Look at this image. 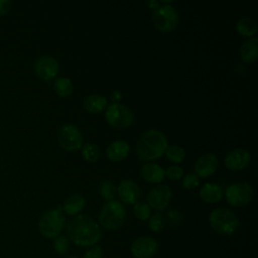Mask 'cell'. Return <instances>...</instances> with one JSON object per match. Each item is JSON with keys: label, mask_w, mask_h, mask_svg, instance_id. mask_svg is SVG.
<instances>
[{"label": "cell", "mask_w": 258, "mask_h": 258, "mask_svg": "<svg viewBox=\"0 0 258 258\" xmlns=\"http://www.w3.org/2000/svg\"><path fill=\"white\" fill-rule=\"evenodd\" d=\"M224 162L231 170H241L249 164L250 153L243 148L233 149L226 154Z\"/></svg>", "instance_id": "14"}, {"label": "cell", "mask_w": 258, "mask_h": 258, "mask_svg": "<svg viewBox=\"0 0 258 258\" xmlns=\"http://www.w3.org/2000/svg\"><path fill=\"white\" fill-rule=\"evenodd\" d=\"M240 56L243 60L251 62L258 56V37L252 36L246 39L240 46Z\"/></svg>", "instance_id": "19"}, {"label": "cell", "mask_w": 258, "mask_h": 258, "mask_svg": "<svg viewBox=\"0 0 258 258\" xmlns=\"http://www.w3.org/2000/svg\"><path fill=\"white\" fill-rule=\"evenodd\" d=\"M199 182L200 179L196 173H187L182 178V186L187 189L196 187L197 185H199Z\"/></svg>", "instance_id": "31"}, {"label": "cell", "mask_w": 258, "mask_h": 258, "mask_svg": "<svg viewBox=\"0 0 258 258\" xmlns=\"http://www.w3.org/2000/svg\"><path fill=\"white\" fill-rule=\"evenodd\" d=\"M67 237L80 247L95 246L102 237L100 226L86 215H77L67 224Z\"/></svg>", "instance_id": "1"}, {"label": "cell", "mask_w": 258, "mask_h": 258, "mask_svg": "<svg viewBox=\"0 0 258 258\" xmlns=\"http://www.w3.org/2000/svg\"><path fill=\"white\" fill-rule=\"evenodd\" d=\"M166 147L165 135L157 129H149L140 135L136 143V152L140 159L148 161L160 157Z\"/></svg>", "instance_id": "2"}, {"label": "cell", "mask_w": 258, "mask_h": 258, "mask_svg": "<svg viewBox=\"0 0 258 258\" xmlns=\"http://www.w3.org/2000/svg\"><path fill=\"white\" fill-rule=\"evenodd\" d=\"M171 189L166 184H158L153 186L147 194L148 206L156 211L164 210L170 201Z\"/></svg>", "instance_id": "10"}, {"label": "cell", "mask_w": 258, "mask_h": 258, "mask_svg": "<svg viewBox=\"0 0 258 258\" xmlns=\"http://www.w3.org/2000/svg\"><path fill=\"white\" fill-rule=\"evenodd\" d=\"M223 188L215 182H207L200 189V197L203 201L209 204L219 202L223 197Z\"/></svg>", "instance_id": "16"}, {"label": "cell", "mask_w": 258, "mask_h": 258, "mask_svg": "<svg viewBox=\"0 0 258 258\" xmlns=\"http://www.w3.org/2000/svg\"><path fill=\"white\" fill-rule=\"evenodd\" d=\"M66 225V217L62 213V207L51 209L44 212L38 221V230L40 234L48 239H54L60 235Z\"/></svg>", "instance_id": "3"}, {"label": "cell", "mask_w": 258, "mask_h": 258, "mask_svg": "<svg viewBox=\"0 0 258 258\" xmlns=\"http://www.w3.org/2000/svg\"><path fill=\"white\" fill-rule=\"evenodd\" d=\"M164 153L169 160H171L172 162H175V163L181 162L185 156L184 149L181 146L175 145V144L167 146Z\"/></svg>", "instance_id": "25"}, {"label": "cell", "mask_w": 258, "mask_h": 258, "mask_svg": "<svg viewBox=\"0 0 258 258\" xmlns=\"http://www.w3.org/2000/svg\"><path fill=\"white\" fill-rule=\"evenodd\" d=\"M105 117L108 123L116 128H126L133 122L131 110L120 103L109 105L105 112Z\"/></svg>", "instance_id": "8"}, {"label": "cell", "mask_w": 258, "mask_h": 258, "mask_svg": "<svg viewBox=\"0 0 258 258\" xmlns=\"http://www.w3.org/2000/svg\"><path fill=\"white\" fill-rule=\"evenodd\" d=\"M82 155L89 162H95L100 157L99 147L92 142H87L82 146Z\"/></svg>", "instance_id": "24"}, {"label": "cell", "mask_w": 258, "mask_h": 258, "mask_svg": "<svg viewBox=\"0 0 258 258\" xmlns=\"http://www.w3.org/2000/svg\"><path fill=\"white\" fill-rule=\"evenodd\" d=\"M237 31L244 36H252L257 32V22L253 17H241L236 24Z\"/></svg>", "instance_id": "22"}, {"label": "cell", "mask_w": 258, "mask_h": 258, "mask_svg": "<svg viewBox=\"0 0 258 258\" xmlns=\"http://www.w3.org/2000/svg\"><path fill=\"white\" fill-rule=\"evenodd\" d=\"M129 144L125 140H115L107 147V156L113 161L124 159L129 153Z\"/></svg>", "instance_id": "17"}, {"label": "cell", "mask_w": 258, "mask_h": 258, "mask_svg": "<svg viewBox=\"0 0 258 258\" xmlns=\"http://www.w3.org/2000/svg\"><path fill=\"white\" fill-rule=\"evenodd\" d=\"M141 174L143 178L149 182H160L164 179V169L157 163L148 162L141 167Z\"/></svg>", "instance_id": "18"}, {"label": "cell", "mask_w": 258, "mask_h": 258, "mask_svg": "<svg viewBox=\"0 0 258 258\" xmlns=\"http://www.w3.org/2000/svg\"><path fill=\"white\" fill-rule=\"evenodd\" d=\"M158 248L156 240L149 236H141L131 244V254L134 258H151L155 255Z\"/></svg>", "instance_id": "11"}, {"label": "cell", "mask_w": 258, "mask_h": 258, "mask_svg": "<svg viewBox=\"0 0 258 258\" xmlns=\"http://www.w3.org/2000/svg\"><path fill=\"white\" fill-rule=\"evenodd\" d=\"M178 19L177 11L170 4H159L152 13L154 26L162 32L173 30L178 23Z\"/></svg>", "instance_id": "6"}, {"label": "cell", "mask_w": 258, "mask_h": 258, "mask_svg": "<svg viewBox=\"0 0 258 258\" xmlns=\"http://www.w3.org/2000/svg\"><path fill=\"white\" fill-rule=\"evenodd\" d=\"M85 203L86 201L84 197H82L81 195H78V194L71 195L64 200L62 205V211H64V213L70 216L77 215L84 209Z\"/></svg>", "instance_id": "20"}, {"label": "cell", "mask_w": 258, "mask_h": 258, "mask_svg": "<svg viewBox=\"0 0 258 258\" xmlns=\"http://www.w3.org/2000/svg\"><path fill=\"white\" fill-rule=\"evenodd\" d=\"M117 192L121 201L128 205L138 203L141 194L137 183L131 179H124L120 181L117 187Z\"/></svg>", "instance_id": "13"}, {"label": "cell", "mask_w": 258, "mask_h": 258, "mask_svg": "<svg viewBox=\"0 0 258 258\" xmlns=\"http://www.w3.org/2000/svg\"><path fill=\"white\" fill-rule=\"evenodd\" d=\"M159 4H160V3L157 2V1H155V0H150V1L148 2V5H149L151 8H154V9H155Z\"/></svg>", "instance_id": "35"}, {"label": "cell", "mask_w": 258, "mask_h": 258, "mask_svg": "<svg viewBox=\"0 0 258 258\" xmlns=\"http://www.w3.org/2000/svg\"><path fill=\"white\" fill-rule=\"evenodd\" d=\"M70 245H71V241L67 236H63V235H58L53 240V249L59 255L67 254L70 249Z\"/></svg>", "instance_id": "28"}, {"label": "cell", "mask_w": 258, "mask_h": 258, "mask_svg": "<svg viewBox=\"0 0 258 258\" xmlns=\"http://www.w3.org/2000/svg\"><path fill=\"white\" fill-rule=\"evenodd\" d=\"M64 258H78V257H76V256H67Z\"/></svg>", "instance_id": "36"}, {"label": "cell", "mask_w": 258, "mask_h": 258, "mask_svg": "<svg viewBox=\"0 0 258 258\" xmlns=\"http://www.w3.org/2000/svg\"><path fill=\"white\" fill-rule=\"evenodd\" d=\"M125 218V207L116 200H112L104 204L99 213V223L106 230L118 229L124 223Z\"/></svg>", "instance_id": "5"}, {"label": "cell", "mask_w": 258, "mask_h": 258, "mask_svg": "<svg viewBox=\"0 0 258 258\" xmlns=\"http://www.w3.org/2000/svg\"><path fill=\"white\" fill-rule=\"evenodd\" d=\"M12 7L9 0H0V15H6Z\"/></svg>", "instance_id": "33"}, {"label": "cell", "mask_w": 258, "mask_h": 258, "mask_svg": "<svg viewBox=\"0 0 258 258\" xmlns=\"http://www.w3.org/2000/svg\"><path fill=\"white\" fill-rule=\"evenodd\" d=\"M164 172L169 179H173V180L179 179L183 175V169L178 165H170L166 168V170H164Z\"/></svg>", "instance_id": "30"}, {"label": "cell", "mask_w": 258, "mask_h": 258, "mask_svg": "<svg viewBox=\"0 0 258 258\" xmlns=\"http://www.w3.org/2000/svg\"><path fill=\"white\" fill-rule=\"evenodd\" d=\"M84 107L91 113H99L107 107V99L100 94H92L84 99Z\"/></svg>", "instance_id": "21"}, {"label": "cell", "mask_w": 258, "mask_h": 258, "mask_svg": "<svg viewBox=\"0 0 258 258\" xmlns=\"http://www.w3.org/2000/svg\"><path fill=\"white\" fill-rule=\"evenodd\" d=\"M227 202L234 207H243L251 202L254 189L248 182H234L225 191Z\"/></svg>", "instance_id": "7"}, {"label": "cell", "mask_w": 258, "mask_h": 258, "mask_svg": "<svg viewBox=\"0 0 258 258\" xmlns=\"http://www.w3.org/2000/svg\"><path fill=\"white\" fill-rule=\"evenodd\" d=\"M54 91L59 96H69L73 92V84L69 78L60 77L57 78L53 83Z\"/></svg>", "instance_id": "23"}, {"label": "cell", "mask_w": 258, "mask_h": 258, "mask_svg": "<svg viewBox=\"0 0 258 258\" xmlns=\"http://www.w3.org/2000/svg\"><path fill=\"white\" fill-rule=\"evenodd\" d=\"M111 98L114 101V103H118V101H120L121 98H122V94L118 90H115V91L112 92Z\"/></svg>", "instance_id": "34"}, {"label": "cell", "mask_w": 258, "mask_h": 258, "mask_svg": "<svg viewBox=\"0 0 258 258\" xmlns=\"http://www.w3.org/2000/svg\"><path fill=\"white\" fill-rule=\"evenodd\" d=\"M83 258H104V251L100 246H92L85 253Z\"/></svg>", "instance_id": "32"}, {"label": "cell", "mask_w": 258, "mask_h": 258, "mask_svg": "<svg viewBox=\"0 0 258 258\" xmlns=\"http://www.w3.org/2000/svg\"><path fill=\"white\" fill-rule=\"evenodd\" d=\"M117 188L113 181L111 180H103L100 184V194L102 198L106 201H112L116 195Z\"/></svg>", "instance_id": "26"}, {"label": "cell", "mask_w": 258, "mask_h": 258, "mask_svg": "<svg viewBox=\"0 0 258 258\" xmlns=\"http://www.w3.org/2000/svg\"><path fill=\"white\" fill-rule=\"evenodd\" d=\"M58 70V61L50 55L40 56L34 63V71L36 75L44 81L52 80L57 75Z\"/></svg>", "instance_id": "12"}, {"label": "cell", "mask_w": 258, "mask_h": 258, "mask_svg": "<svg viewBox=\"0 0 258 258\" xmlns=\"http://www.w3.org/2000/svg\"><path fill=\"white\" fill-rule=\"evenodd\" d=\"M133 213L137 219L141 221H145L149 219L151 215V208L148 206V204L136 203L134 204V207H133Z\"/></svg>", "instance_id": "29"}, {"label": "cell", "mask_w": 258, "mask_h": 258, "mask_svg": "<svg viewBox=\"0 0 258 258\" xmlns=\"http://www.w3.org/2000/svg\"><path fill=\"white\" fill-rule=\"evenodd\" d=\"M218 166V158L213 153L201 155L195 163V171L199 177H207L215 172Z\"/></svg>", "instance_id": "15"}, {"label": "cell", "mask_w": 258, "mask_h": 258, "mask_svg": "<svg viewBox=\"0 0 258 258\" xmlns=\"http://www.w3.org/2000/svg\"><path fill=\"white\" fill-rule=\"evenodd\" d=\"M209 222L212 229L221 235H231L239 226V220L236 214L226 208L213 210L210 213Z\"/></svg>", "instance_id": "4"}, {"label": "cell", "mask_w": 258, "mask_h": 258, "mask_svg": "<svg viewBox=\"0 0 258 258\" xmlns=\"http://www.w3.org/2000/svg\"><path fill=\"white\" fill-rule=\"evenodd\" d=\"M164 226H165V219L161 213L156 212L153 215H150L148 219V227L151 231L160 232L163 230Z\"/></svg>", "instance_id": "27"}, {"label": "cell", "mask_w": 258, "mask_h": 258, "mask_svg": "<svg viewBox=\"0 0 258 258\" xmlns=\"http://www.w3.org/2000/svg\"><path fill=\"white\" fill-rule=\"evenodd\" d=\"M60 146L67 150H77L83 144V136L79 128L71 123L62 125L57 132Z\"/></svg>", "instance_id": "9"}]
</instances>
